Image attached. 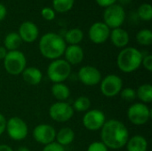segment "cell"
I'll list each match as a JSON object with an SVG mask.
<instances>
[{
	"instance_id": "8d00e7d4",
	"label": "cell",
	"mask_w": 152,
	"mask_h": 151,
	"mask_svg": "<svg viewBox=\"0 0 152 151\" xmlns=\"http://www.w3.org/2000/svg\"><path fill=\"white\" fill-rule=\"evenodd\" d=\"M8 51L4 47V46H0V60H4L7 54Z\"/></svg>"
},
{
	"instance_id": "9a60e30c",
	"label": "cell",
	"mask_w": 152,
	"mask_h": 151,
	"mask_svg": "<svg viewBox=\"0 0 152 151\" xmlns=\"http://www.w3.org/2000/svg\"><path fill=\"white\" fill-rule=\"evenodd\" d=\"M22 42L33 43L35 42L39 35V30L37 26L32 21H24L20 24L18 32Z\"/></svg>"
},
{
	"instance_id": "6da1fadb",
	"label": "cell",
	"mask_w": 152,
	"mask_h": 151,
	"mask_svg": "<svg viewBox=\"0 0 152 151\" xmlns=\"http://www.w3.org/2000/svg\"><path fill=\"white\" fill-rule=\"evenodd\" d=\"M127 127L119 120H106L101 129V142L110 150L124 148L129 139Z\"/></svg>"
},
{
	"instance_id": "9c48e42d",
	"label": "cell",
	"mask_w": 152,
	"mask_h": 151,
	"mask_svg": "<svg viewBox=\"0 0 152 151\" xmlns=\"http://www.w3.org/2000/svg\"><path fill=\"white\" fill-rule=\"evenodd\" d=\"M123 89L122 78L115 74H110L102 78L100 82V90L102 95L112 98L118 95Z\"/></svg>"
},
{
	"instance_id": "30bf717a",
	"label": "cell",
	"mask_w": 152,
	"mask_h": 151,
	"mask_svg": "<svg viewBox=\"0 0 152 151\" xmlns=\"http://www.w3.org/2000/svg\"><path fill=\"white\" fill-rule=\"evenodd\" d=\"M50 117L57 123H65L74 116L72 106L66 101H56L49 108Z\"/></svg>"
},
{
	"instance_id": "277c9868",
	"label": "cell",
	"mask_w": 152,
	"mask_h": 151,
	"mask_svg": "<svg viewBox=\"0 0 152 151\" xmlns=\"http://www.w3.org/2000/svg\"><path fill=\"white\" fill-rule=\"evenodd\" d=\"M3 61L5 71L12 76L21 75L27 67L26 56L19 50L9 51Z\"/></svg>"
},
{
	"instance_id": "f546056e",
	"label": "cell",
	"mask_w": 152,
	"mask_h": 151,
	"mask_svg": "<svg viewBox=\"0 0 152 151\" xmlns=\"http://www.w3.org/2000/svg\"><path fill=\"white\" fill-rule=\"evenodd\" d=\"M41 15L45 20H53L55 18V12L51 7H44L41 11Z\"/></svg>"
},
{
	"instance_id": "f1b7e54d",
	"label": "cell",
	"mask_w": 152,
	"mask_h": 151,
	"mask_svg": "<svg viewBox=\"0 0 152 151\" xmlns=\"http://www.w3.org/2000/svg\"><path fill=\"white\" fill-rule=\"evenodd\" d=\"M120 97L126 101H134L137 97H136V91L133 88H130V87H126V88H123L119 93Z\"/></svg>"
},
{
	"instance_id": "e575fe53",
	"label": "cell",
	"mask_w": 152,
	"mask_h": 151,
	"mask_svg": "<svg viewBox=\"0 0 152 151\" xmlns=\"http://www.w3.org/2000/svg\"><path fill=\"white\" fill-rule=\"evenodd\" d=\"M6 122H7V119L4 117V116L3 114L0 113V136L5 132Z\"/></svg>"
},
{
	"instance_id": "d4e9b609",
	"label": "cell",
	"mask_w": 152,
	"mask_h": 151,
	"mask_svg": "<svg viewBox=\"0 0 152 151\" xmlns=\"http://www.w3.org/2000/svg\"><path fill=\"white\" fill-rule=\"evenodd\" d=\"M75 0H53V9L54 12L64 13L72 9Z\"/></svg>"
},
{
	"instance_id": "ffe728a7",
	"label": "cell",
	"mask_w": 152,
	"mask_h": 151,
	"mask_svg": "<svg viewBox=\"0 0 152 151\" xmlns=\"http://www.w3.org/2000/svg\"><path fill=\"white\" fill-rule=\"evenodd\" d=\"M75 140V132L70 127H62L56 132L55 142L62 147L70 145Z\"/></svg>"
},
{
	"instance_id": "7a4b0ae2",
	"label": "cell",
	"mask_w": 152,
	"mask_h": 151,
	"mask_svg": "<svg viewBox=\"0 0 152 151\" xmlns=\"http://www.w3.org/2000/svg\"><path fill=\"white\" fill-rule=\"evenodd\" d=\"M38 47L43 57L53 61L60 59L64 54L67 44L59 34L48 32L41 36Z\"/></svg>"
},
{
	"instance_id": "44dd1931",
	"label": "cell",
	"mask_w": 152,
	"mask_h": 151,
	"mask_svg": "<svg viewBox=\"0 0 152 151\" xmlns=\"http://www.w3.org/2000/svg\"><path fill=\"white\" fill-rule=\"evenodd\" d=\"M51 93L58 101H66L70 96V90L64 83L53 84L51 88Z\"/></svg>"
},
{
	"instance_id": "ba28073f",
	"label": "cell",
	"mask_w": 152,
	"mask_h": 151,
	"mask_svg": "<svg viewBox=\"0 0 152 151\" xmlns=\"http://www.w3.org/2000/svg\"><path fill=\"white\" fill-rule=\"evenodd\" d=\"M104 23L110 28H118L122 26L126 20V12L124 7L120 4H114L107 8L103 12Z\"/></svg>"
},
{
	"instance_id": "5bb4252c",
	"label": "cell",
	"mask_w": 152,
	"mask_h": 151,
	"mask_svg": "<svg viewBox=\"0 0 152 151\" xmlns=\"http://www.w3.org/2000/svg\"><path fill=\"white\" fill-rule=\"evenodd\" d=\"M110 28L102 21L94 22L89 28L88 36L90 40L96 44L105 43L110 38Z\"/></svg>"
},
{
	"instance_id": "d6a6232c",
	"label": "cell",
	"mask_w": 152,
	"mask_h": 151,
	"mask_svg": "<svg viewBox=\"0 0 152 151\" xmlns=\"http://www.w3.org/2000/svg\"><path fill=\"white\" fill-rule=\"evenodd\" d=\"M42 151H65V149L61 145L58 144L56 142H53L50 144L45 145Z\"/></svg>"
},
{
	"instance_id": "4dcf8cb0",
	"label": "cell",
	"mask_w": 152,
	"mask_h": 151,
	"mask_svg": "<svg viewBox=\"0 0 152 151\" xmlns=\"http://www.w3.org/2000/svg\"><path fill=\"white\" fill-rule=\"evenodd\" d=\"M86 151H109V149L100 141V142H92Z\"/></svg>"
},
{
	"instance_id": "d590c367",
	"label": "cell",
	"mask_w": 152,
	"mask_h": 151,
	"mask_svg": "<svg viewBox=\"0 0 152 151\" xmlns=\"http://www.w3.org/2000/svg\"><path fill=\"white\" fill-rule=\"evenodd\" d=\"M6 13H7L6 7L4 6V4L0 3V21L4 20V18L6 16Z\"/></svg>"
},
{
	"instance_id": "8992f818",
	"label": "cell",
	"mask_w": 152,
	"mask_h": 151,
	"mask_svg": "<svg viewBox=\"0 0 152 151\" xmlns=\"http://www.w3.org/2000/svg\"><path fill=\"white\" fill-rule=\"evenodd\" d=\"M127 118L134 125H143L151 117V110L142 102L133 103L127 109Z\"/></svg>"
},
{
	"instance_id": "4fadbf2b",
	"label": "cell",
	"mask_w": 152,
	"mask_h": 151,
	"mask_svg": "<svg viewBox=\"0 0 152 151\" xmlns=\"http://www.w3.org/2000/svg\"><path fill=\"white\" fill-rule=\"evenodd\" d=\"M32 135L37 142L45 146L55 142L56 130L51 125L40 124L35 126L32 132Z\"/></svg>"
},
{
	"instance_id": "603a6c76",
	"label": "cell",
	"mask_w": 152,
	"mask_h": 151,
	"mask_svg": "<svg viewBox=\"0 0 152 151\" xmlns=\"http://www.w3.org/2000/svg\"><path fill=\"white\" fill-rule=\"evenodd\" d=\"M64 40L66 42V44L68 43L69 45L71 44H79L84 38V33L80 28H70L69 30H68L64 36Z\"/></svg>"
},
{
	"instance_id": "e0dca14e",
	"label": "cell",
	"mask_w": 152,
	"mask_h": 151,
	"mask_svg": "<svg viewBox=\"0 0 152 151\" xmlns=\"http://www.w3.org/2000/svg\"><path fill=\"white\" fill-rule=\"evenodd\" d=\"M110 38L113 45L118 48H125L129 43V34L122 28H114L110 31Z\"/></svg>"
},
{
	"instance_id": "5b68a950",
	"label": "cell",
	"mask_w": 152,
	"mask_h": 151,
	"mask_svg": "<svg viewBox=\"0 0 152 151\" xmlns=\"http://www.w3.org/2000/svg\"><path fill=\"white\" fill-rule=\"evenodd\" d=\"M71 75V66L64 59L53 60L47 68V77L53 84L63 83Z\"/></svg>"
},
{
	"instance_id": "484cf974",
	"label": "cell",
	"mask_w": 152,
	"mask_h": 151,
	"mask_svg": "<svg viewBox=\"0 0 152 151\" xmlns=\"http://www.w3.org/2000/svg\"><path fill=\"white\" fill-rule=\"evenodd\" d=\"M91 101L86 96H79L74 101L72 108L77 112H86L90 109Z\"/></svg>"
},
{
	"instance_id": "2e32d148",
	"label": "cell",
	"mask_w": 152,
	"mask_h": 151,
	"mask_svg": "<svg viewBox=\"0 0 152 151\" xmlns=\"http://www.w3.org/2000/svg\"><path fill=\"white\" fill-rule=\"evenodd\" d=\"M65 61L70 65H78L80 64L85 57L84 50L79 44H71L68 45L64 52Z\"/></svg>"
},
{
	"instance_id": "1f68e13d",
	"label": "cell",
	"mask_w": 152,
	"mask_h": 151,
	"mask_svg": "<svg viewBox=\"0 0 152 151\" xmlns=\"http://www.w3.org/2000/svg\"><path fill=\"white\" fill-rule=\"evenodd\" d=\"M142 65L145 69H147L149 72L152 71V55L151 54H146L143 55L142 61Z\"/></svg>"
},
{
	"instance_id": "836d02e7",
	"label": "cell",
	"mask_w": 152,
	"mask_h": 151,
	"mask_svg": "<svg viewBox=\"0 0 152 151\" xmlns=\"http://www.w3.org/2000/svg\"><path fill=\"white\" fill-rule=\"evenodd\" d=\"M96 3L101 6V7H104V8H107L114 4H116V2L118 0H95Z\"/></svg>"
},
{
	"instance_id": "d6986e66",
	"label": "cell",
	"mask_w": 152,
	"mask_h": 151,
	"mask_svg": "<svg viewBox=\"0 0 152 151\" xmlns=\"http://www.w3.org/2000/svg\"><path fill=\"white\" fill-rule=\"evenodd\" d=\"M126 147L127 151H147L148 142L142 135H134L129 137Z\"/></svg>"
},
{
	"instance_id": "4316f807",
	"label": "cell",
	"mask_w": 152,
	"mask_h": 151,
	"mask_svg": "<svg viewBox=\"0 0 152 151\" xmlns=\"http://www.w3.org/2000/svg\"><path fill=\"white\" fill-rule=\"evenodd\" d=\"M136 41L141 45L149 46L152 44V31L148 28L141 29L136 34Z\"/></svg>"
},
{
	"instance_id": "ab89813d",
	"label": "cell",
	"mask_w": 152,
	"mask_h": 151,
	"mask_svg": "<svg viewBox=\"0 0 152 151\" xmlns=\"http://www.w3.org/2000/svg\"><path fill=\"white\" fill-rule=\"evenodd\" d=\"M121 4H129L132 0H118Z\"/></svg>"
},
{
	"instance_id": "83f0119b",
	"label": "cell",
	"mask_w": 152,
	"mask_h": 151,
	"mask_svg": "<svg viewBox=\"0 0 152 151\" xmlns=\"http://www.w3.org/2000/svg\"><path fill=\"white\" fill-rule=\"evenodd\" d=\"M138 16L141 20L145 21H150L152 19V7L148 3L142 4L137 10Z\"/></svg>"
},
{
	"instance_id": "ac0fdd59",
	"label": "cell",
	"mask_w": 152,
	"mask_h": 151,
	"mask_svg": "<svg viewBox=\"0 0 152 151\" xmlns=\"http://www.w3.org/2000/svg\"><path fill=\"white\" fill-rule=\"evenodd\" d=\"M22 79L24 82L30 85H37L42 82L43 73L36 67H26V69L21 73Z\"/></svg>"
},
{
	"instance_id": "7c38bea8",
	"label": "cell",
	"mask_w": 152,
	"mask_h": 151,
	"mask_svg": "<svg viewBox=\"0 0 152 151\" xmlns=\"http://www.w3.org/2000/svg\"><path fill=\"white\" fill-rule=\"evenodd\" d=\"M102 78L101 71L94 66H83L77 72V79L86 86H94L99 85Z\"/></svg>"
},
{
	"instance_id": "f35d334b",
	"label": "cell",
	"mask_w": 152,
	"mask_h": 151,
	"mask_svg": "<svg viewBox=\"0 0 152 151\" xmlns=\"http://www.w3.org/2000/svg\"><path fill=\"white\" fill-rule=\"evenodd\" d=\"M16 151H30V150L28 148V147H25V146H20V147H19Z\"/></svg>"
},
{
	"instance_id": "74e56055",
	"label": "cell",
	"mask_w": 152,
	"mask_h": 151,
	"mask_svg": "<svg viewBox=\"0 0 152 151\" xmlns=\"http://www.w3.org/2000/svg\"><path fill=\"white\" fill-rule=\"evenodd\" d=\"M0 151H14L7 144H0Z\"/></svg>"
},
{
	"instance_id": "52a82bcc",
	"label": "cell",
	"mask_w": 152,
	"mask_h": 151,
	"mask_svg": "<svg viewBox=\"0 0 152 151\" xmlns=\"http://www.w3.org/2000/svg\"><path fill=\"white\" fill-rule=\"evenodd\" d=\"M5 132L10 139L15 142H20L27 138L28 134V127L27 123L20 117H12L6 122Z\"/></svg>"
},
{
	"instance_id": "cb8c5ba5",
	"label": "cell",
	"mask_w": 152,
	"mask_h": 151,
	"mask_svg": "<svg viewBox=\"0 0 152 151\" xmlns=\"http://www.w3.org/2000/svg\"><path fill=\"white\" fill-rule=\"evenodd\" d=\"M136 97L144 104L152 101V85L151 84H143L136 90Z\"/></svg>"
},
{
	"instance_id": "3957f363",
	"label": "cell",
	"mask_w": 152,
	"mask_h": 151,
	"mask_svg": "<svg viewBox=\"0 0 152 151\" xmlns=\"http://www.w3.org/2000/svg\"><path fill=\"white\" fill-rule=\"evenodd\" d=\"M143 54L135 47L123 48L117 58V65L124 73H132L142 66Z\"/></svg>"
},
{
	"instance_id": "8fae6325",
	"label": "cell",
	"mask_w": 152,
	"mask_h": 151,
	"mask_svg": "<svg viewBox=\"0 0 152 151\" xmlns=\"http://www.w3.org/2000/svg\"><path fill=\"white\" fill-rule=\"evenodd\" d=\"M82 122L85 128L88 131H99L106 122V116L100 109H89L85 113Z\"/></svg>"
},
{
	"instance_id": "7402d4cb",
	"label": "cell",
	"mask_w": 152,
	"mask_h": 151,
	"mask_svg": "<svg viewBox=\"0 0 152 151\" xmlns=\"http://www.w3.org/2000/svg\"><path fill=\"white\" fill-rule=\"evenodd\" d=\"M22 41L17 32H10L8 33L4 40V47L9 51L18 50L20 46Z\"/></svg>"
}]
</instances>
